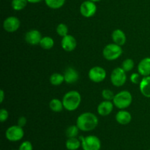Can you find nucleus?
<instances>
[{
	"label": "nucleus",
	"instance_id": "obj_1",
	"mask_svg": "<svg viewBox=\"0 0 150 150\" xmlns=\"http://www.w3.org/2000/svg\"><path fill=\"white\" fill-rule=\"evenodd\" d=\"M76 125L81 131H92L98 125V118L93 113L84 112L77 118Z\"/></svg>",
	"mask_w": 150,
	"mask_h": 150
},
{
	"label": "nucleus",
	"instance_id": "obj_2",
	"mask_svg": "<svg viewBox=\"0 0 150 150\" xmlns=\"http://www.w3.org/2000/svg\"><path fill=\"white\" fill-rule=\"evenodd\" d=\"M62 103L64 109H66L67 111H76L81 103V94L75 90L67 92L63 97Z\"/></svg>",
	"mask_w": 150,
	"mask_h": 150
},
{
	"label": "nucleus",
	"instance_id": "obj_3",
	"mask_svg": "<svg viewBox=\"0 0 150 150\" xmlns=\"http://www.w3.org/2000/svg\"><path fill=\"white\" fill-rule=\"evenodd\" d=\"M133 97L129 91L123 90L115 95L112 102L114 106L121 110L128 108L132 103Z\"/></svg>",
	"mask_w": 150,
	"mask_h": 150
},
{
	"label": "nucleus",
	"instance_id": "obj_4",
	"mask_svg": "<svg viewBox=\"0 0 150 150\" xmlns=\"http://www.w3.org/2000/svg\"><path fill=\"white\" fill-rule=\"evenodd\" d=\"M123 51L122 46L116 43L108 44L103 50V56L108 61H114L121 57Z\"/></svg>",
	"mask_w": 150,
	"mask_h": 150
},
{
	"label": "nucleus",
	"instance_id": "obj_5",
	"mask_svg": "<svg viewBox=\"0 0 150 150\" xmlns=\"http://www.w3.org/2000/svg\"><path fill=\"white\" fill-rule=\"evenodd\" d=\"M81 146L83 150H100L101 148V142L96 136H88L81 137Z\"/></svg>",
	"mask_w": 150,
	"mask_h": 150
},
{
	"label": "nucleus",
	"instance_id": "obj_6",
	"mask_svg": "<svg viewBox=\"0 0 150 150\" xmlns=\"http://www.w3.org/2000/svg\"><path fill=\"white\" fill-rule=\"evenodd\" d=\"M24 136L23 127L19 125H13L9 127L5 132V137L11 142H16L21 141Z\"/></svg>",
	"mask_w": 150,
	"mask_h": 150
},
{
	"label": "nucleus",
	"instance_id": "obj_7",
	"mask_svg": "<svg viewBox=\"0 0 150 150\" xmlns=\"http://www.w3.org/2000/svg\"><path fill=\"white\" fill-rule=\"evenodd\" d=\"M126 81H127L126 72L122 67H117L114 69L111 75V81L114 86L120 87L125 83Z\"/></svg>",
	"mask_w": 150,
	"mask_h": 150
},
{
	"label": "nucleus",
	"instance_id": "obj_8",
	"mask_svg": "<svg viewBox=\"0 0 150 150\" xmlns=\"http://www.w3.org/2000/svg\"><path fill=\"white\" fill-rule=\"evenodd\" d=\"M89 79L94 83H100L106 78V71L105 69L100 66H95L89 70Z\"/></svg>",
	"mask_w": 150,
	"mask_h": 150
},
{
	"label": "nucleus",
	"instance_id": "obj_9",
	"mask_svg": "<svg viewBox=\"0 0 150 150\" xmlns=\"http://www.w3.org/2000/svg\"><path fill=\"white\" fill-rule=\"evenodd\" d=\"M97 5L95 2L89 0H86L81 4L80 13L84 18H92L95 15L97 12Z\"/></svg>",
	"mask_w": 150,
	"mask_h": 150
},
{
	"label": "nucleus",
	"instance_id": "obj_10",
	"mask_svg": "<svg viewBox=\"0 0 150 150\" xmlns=\"http://www.w3.org/2000/svg\"><path fill=\"white\" fill-rule=\"evenodd\" d=\"M20 26V20L16 16H9L3 22V28L7 32H16Z\"/></svg>",
	"mask_w": 150,
	"mask_h": 150
},
{
	"label": "nucleus",
	"instance_id": "obj_11",
	"mask_svg": "<svg viewBox=\"0 0 150 150\" xmlns=\"http://www.w3.org/2000/svg\"><path fill=\"white\" fill-rule=\"evenodd\" d=\"M42 34L37 29H31L25 35V40L28 44L32 45H40L42 40Z\"/></svg>",
	"mask_w": 150,
	"mask_h": 150
},
{
	"label": "nucleus",
	"instance_id": "obj_12",
	"mask_svg": "<svg viewBox=\"0 0 150 150\" xmlns=\"http://www.w3.org/2000/svg\"><path fill=\"white\" fill-rule=\"evenodd\" d=\"M62 48L67 52H71L76 49L77 46V41L73 35H67L63 37L61 41Z\"/></svg>",
	"mask_w": 150,
	"mask_h": 150
},
{
	"label": "nucleus",
	"instance_id": "obj_13",
	"mask_svg": "<svg viewBox=\"0 0 150 150\" xmlns=\"http://www.w3.org/2000/svg\"><path fill=\"white\" fill-rule=\"evenodd\" d=\"M114 103L110 100H104L101 102L97 108V111L98 114L102 117L108 116L114 109Z\"/></svg>",
	"mask_w": 150,
	"mask_h": 150
},
{
	"label": "nucleus",
	"instance_id": "obj_14",
	"mask_svg": "<svg viewBox=\"0 0 150 150\" xmlns=\"http://www.w3.org/2000/svg\"><path fill=\"white\" fill-rule=\"evenodd\" d=\"M64 81L69 84L75 83L79 79V74L76 70L73 67H67L64 73Z\"/></svg>",
	"mask_w": 150,
	"mask_h": 150
},
{
	"label": "nucleus",
	"instance_id": "obj_15",
	"mask_svg": "<svg viewBox=\"0 0 150 150\" xmlns=\"http://www.w3.org/2000/svg\"><path fill=\"white\" fill-rule=\"evenodd\" d=\"M138 72L143 77L150 76V57L141 60L138 64Z\"/></svg>",
	"mask_w": 150,
	"mask_h": 150
},
{
	"label": "nucleus",
	"instance_id": "obj_16",
	"mask_svg": "<svg viewBox=\"0 0 150 150\" xmlns=\"http://www.w3.org/2000/svg\"><path fill=\"white\" fill-rule=\"evenodd\" d=\"M116 121L120 125H126L129 124L132 120V116L130 112L125 110H120V111L117 113L115 116Z\"/></svg>",
	"mask_w": 150,
	"mask_h": 150
},
{
	"label": "nucleus",
	"instance_id": "obj_17",
	"mask_svg": "<svg viewBox=\"0 0 150 150\" xmlns=\"http://www.w3.org/2000/svg\"><path fill=\"white\" fill-rule=\"evenodd\" d=\"M111 38H112L113 42L114 43L117 44V45H120V46H122L123 45H125L126 42V40H127L125 32L122 29H115L112 32Z\"/></svg>",
	"mask_w": 150,
	"mask_h": 150
},
{
	"label": "nucleus",
	"instance_id": "obj_18",
	"mask_svg": "<svg viewBox=\"0 0 150 150\" xmlns=\"http://www.w3.org/2000/svg\"><path fill=\"white\" fill-rule=\"evenodd\" d=\"M139 89L142 95L147 98H150V76H145L139 83Z\"/></svg>",
	"mask_w": 150,
	"mask_h": 150
},
{
	"label": "nucleus",
	"instance_id": "obj_19",
	"mask_svg": "<svg viewBox=\"0 0 150 150\" xmlns=\"http://www.w3.org/2000/svg\"><path fill=\"white\" fill-rule=\"evenodd\" d=\"M65 146L68 150H77L81 146V142L76 137L68 138L66 141Z\"/></svg>",
	"mask_w": 150,
	"mask_h": 150
},
{
	"label": "nucleus",
	"instance_id": "obj_20",
	"mask_svg": "<svg viewBox=\"0 0 150 150\" xmlns=\"http://www.w3.org/2000/svg\"><path fill=\"white\" fill-rule=\"evenodd\" d=\"M49 108L51 111L56 113L61 112L63 110V108H64L62 101L59 100L57 98H54V99H52L50 101Z\"/></svg>",
	"mask_w": 150,
	"mask_h": 150
},
{
	"label": "nucleus",
	"instance_id": "obj_21",
	"mask_svg": "<svg viewBox=\"0 0 150 150\" xmlns=\"http://www.w3.org/2000/svg\"><path fill=\"white\" fill-rule=\"evenodd\" d=\"M40 45L43 49L50 50L54 47V40L52 38H51L49 36L42 37V40H41L40 42Z\"/></svg>",
	"mask_w": 150,
	"mask_h": 150
},
{
	"label": "nucleus",
	"instance_id": "obj_22",
	"mask_svg": "<svg viewBox=\"0 0 150 150\" xmlns=\"http://www.w3.org/2000/svg\"><path fill=\"white\" fill-rule=\"evenodd\" d=\"M64 81V75L61 73H53L50 77V83L54 86H59Z\"/></svg>",
	"mask_w": 150,
	"mask_h": 150
},
{
	"label": "nucleus",
	"instance_id": "obj_23",
	"mask_svg": "<svg viewBox=\"0 0 150 150\" xmlns=\"http://www.w3.org/2000/svg\"><path fill=\"white\" fill-rule=\"evenodd\" d=\"M28 3L27 0H12L11 7L16 11H21L26 7Z\"/></svg>",
	"mask_w": 150,
	"mask_h": 150
},
{
	"label": "nucleus",
	"instance_id": "obj_24",
	"mask_svg": "<svg viewBox=\"0 0 150 150\" xmlns=\"http://www.w3.org/2000/svg\"><path fill=\"white\" fill-rule=\"evenodd\" d=\"M44 1H45V4L49 8L57 10L63 7L66 0H44Z\"/></svg>",
	"mask_w": 150,
	"mask_h": 150
},
{
	"label": "nucleus",
	"instance_id": "obj_25",
	"mask_svg": "<svg viewBox=\"0 0 150 150\" xmlns=\"http://www.w3.org/2000/svg\"><path fill=\"white\" fill-rule=\"evenodd\" d=\"M79 128L77 125H70L66 130V136L67 138H74L79 135Z\"/></svg>",
	"mask_w": 150,
	"mask_h": 150
},
{
	"label": "nucleus",
	"instance_id": "obj_26",
	"mask_svg": "<svg viewBox=\"0 0 150 150\" xmlns=\"http://www.w3.org/2000/svg\"><path fill=\"white\" fill-rule=\"evenodd\" d=\"M135 63L132 59H126L122 64V68L125 72H130L134 68Z\"/></svg>",
	"mask_w": 150,
	"mask_h": 150
},
{
	"label": "nucleus",
	"instance_id": "obj_27",
	"mask_svg": "<svg viewBox=\"0 0 150 150\" xmlns=\"http://www.w3.org/2000/svg\"><path fill=\"white\" fill-rule=\"evenodd\" d=\"M56 31H57V35H59V36H61L62 38H63V37H64V36H66V35H68L69 29H68V27H67V25L64 24V23H61L57 26Z\"/></svg>",
	"mask_w": 150,
	"mask_h": 150
},
{
	"label": "nucleus",
	"instance_id": "obj_28",
	"mask_svg": "<svg viewBox=\"0 0 150 150\" xmlns=\"http://www.w3.org/2000/svg\"><path fill=\"white\" fill-rule=\"evenodd\" d=\"M114 96H115V95L114 94V92L110 89H105L102 91V97L105 100L112 101Z\"/></svg>",
	"mask_w": 150,
	"mask_h": 150
},
{
	"label": "nucleus",
	"instance_id": "obj_29",
	"mask_svg": "<svg viewBox=\"0 0 150 150\" xmlns=\"http://www.w3.org/2000/svg\"><path fill=\"white\" fill-rule=\"evenodd\" d=\"M18 150H33V146L29 141H24L19 146Z\"/></svg>",
	"mask_w": 150,
	"mask_h": 150
},
{
	"label": "nucleus",
	"instance_id": "obj_30",
	"mask_svg": "<svg viewBox=\"0 0 150 150\" xmlns=\"http://www.w3.org/2000/svg\"><path fill=\"white\" fill-rule=\"evenodd\" d=\"M130 81H131L132 83H134V84H138V83H140L141 81H142V79H141V75L139 74V73H133V74L130 76Z\"/></svg>",
	"mask_w": 150,
	"mask_h": 150
},
{
	"label": "nucleus",
	"instance_id": "obj_31",
	"mask_svg": "<svg viewBox=\"0 0 150 150\" xmlns=\"http://www.w3.org/2000/svg\"><path fill=\"white\" fill-rule=\"evenodd\" d=\"M9 117V113L4 108H1V111H0V122H4L6 120L8 119Z\"/></svg>",
	"mask_w": 150,
	"mask_h": 150
},
{
	"label": "nucleus",
	"instance_id": "obj_32",
	"mask_svg": "<svg viewBox=\"0 0 150 150\" xmlns=\"http://www.w3.org/2000/svg\"><path fill=\"white\" fill-rule=\"evenodd\" d=\"M17 122H18L17 123L18 125H19V126H20V127H23L26 125V122H27V120H26V117H23V116H22V117H19L18 120Z\"/></svg>",
	"mask_w": 150,
	"mask_h": 150
},
{
	"label": "nucleus",
	"instance_id": "obj_33",
	"mask_svg": "<svg viewBox=\"0 0 150 150\" xmlns=\"http://www.w3.org/2000/svg\"><path fill=\"white\" fill-rule=\"evenodd\" d=\"M4 92L3 89H1L0 90V103H2L3 101H4Z\"/></svg>",
	"mask_w": 150,
	"mask_h": 150
},
{
	"label": "nucleus",
	"instance_id": "obj_34",
	"mask_svg": "<svg viewBox=\"0 0 150 150\" xmlns=\"http://www.w3.org/2000/svg\"><path fill=\"white\" fill-rule=\"evenodd\" d=\"M28 2L31 3V4H37V3L40 2L42 0H27Z\"/></svg>",
	"mask_w": 150,
	"mask_h": 150
},
{
	"label": "nucleus",
	"instance_id": "obj_35",
	"mask_svg": "<svg viewBox=\"0 0 150 150\" xmlns=\"http://www.w3.org/2000/svg\"><path fill=\"white\" fill-rule=\"evenodd\" d=\"M89 1H94V2H98V1H100L101 0H89Z\"/></svg>",
	"mask_w": 150,
	"mask_h": 150
},
{
	"label": "nucleus",
	"instance_id": "obj_36",
	"mask_svg": "<svg viewBox=\"0 0 150 150\" xmlns=\"http://www.w3.org/2000/svg\"><path fill=\"white\" fill-rule=\"evenodd\" d=\"M13 150H16V149H13Z\"/></svg>",
	"mask_w": 150,
	"mask_h": 150
},
{
	"label": "nucleus",
	"instance_id": "obj_37",
	"mask_svg": "<svg viewBox=\"0 0 150 150\" xmlns=\"http://www.w3.org/2000/svg\"><path fill=\"white\" fill-rule=\"evenodd\" d=\"M149 150H150V149H149Z\"/></svg>",
	"mask_w": 150,
	"mask_h": 150
}]
</instances>
